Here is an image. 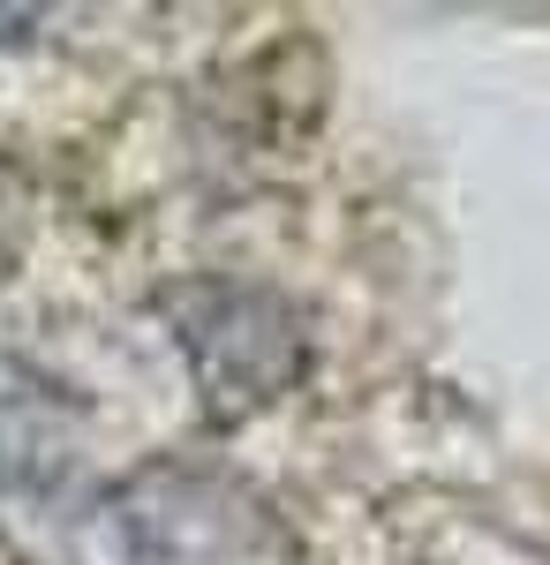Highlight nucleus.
Here are the masks:
<instances>
[{"instance_id":"obj_1","label":"nucleus","mask_w":550,"mask_h":565,"mask_svg":"<svg viewBox=\"0 0 550 565\" xmlns=\"http://www.w3.org/2000/svg\"><path fill=\"white\" fill-rule=\"evenodd\" d=\"M159 309H167L173 348H181L212 415H256V407L287 399L309 370V332L279 287L197 271V279L167 287Z\"/></svg>"},{"instance_id":"obj_2","label":"nucleus","mask_w":550,"mask_h":565,"mask_svg":"<svg viewBox=\"0 0 550 565\" xmlns=\"http://www.w3.org/2000/svg\"><path fill=\"white\" fill-rule=\"evenodd\" d=\"M114 565H287V535L219 468L151 460L98 505Z\"/></svg>"},{"instance_id":"obj_3","label":"nucleus","mask_w":550,"mask_h":565,"mask_svg":"<svg viewBox=\"0 0 550 565\" xmlns=\"http://www.w3.org/2000/svg\"><path fill=\"white\" fill-rule=\"evenodd\" d=\"M84 399L53 385L45 370L0 354V490H53L76 460Z\"/></svg>"}]
</instances>
